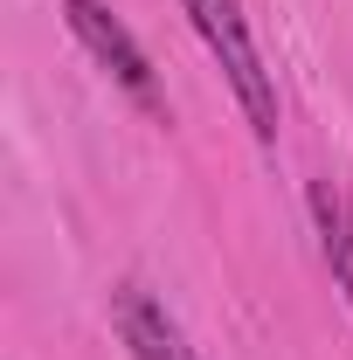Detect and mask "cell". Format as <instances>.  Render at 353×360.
Here are the masks:
<instances>
[{
	"label": "cell",
	"instance_id": "1",
	"mask_svg": "<svg viewBox=\"0 0 353 360\" xmlns=\"http://www.w3.org/2000/svg\"><path fill=\"white\" fill-rule=\"evenodd\" d=\"M180 14L194 21V35L208 42V56L222 63V77L236 90V104H243V118H250V132L277 139V84H270L264 56L250 42V21H243V0H180Z\"/></svg>",
	"mask_w": 353,
	"mask_h": 360
},
{
	"label": "cell",
	"instance_id": "2",
	"mask_svg": "<svg viewBox=\"0 0 353 360\" xmlns=\"http://www.w3.org/2000/svg\"><path fill=\"white\" fill-rule=\"evenodd\" d=\"M63 14H70V35L111 70V84L125 90V97H139L146 111H160V84H153V63H146V49L132 42V28H125L104 0H63Z\"/></svg>",
	"mask_w": 353,
	"mask_h": 360
},
{
	"label": "cell",
	"instance_id": "3",
	"mask_svg": "<svg viewBox=\"0 0 353 360\" xmlns=\"http://www.w3.org/2000/svg\"><path fill=\"white\" fill-rule=\"evenodd\" d=\"M111 326H118V340L132 347V360H194L187 333L174 326V312H167L146 284H118V291H111Z\"/></svg>",
	"mask_w": 353,
	"mask_h": 360
},
{
	"label": "cell",
	"instance_id": "4",
	"mask_svg": "<svg viewBox=\"0 0 353 360\" xmlns=\"http://www.w3.org/2000/svg\"><path fill=\"white\" fill-rule=\"evenodd\" d=\"M312 229H319V257H326V270H333L340 298L353 305V194L333 174L312 180Z\"/></svg>",
	"mask_w": 353,
	"mask_h": 360
}]
</instances>
